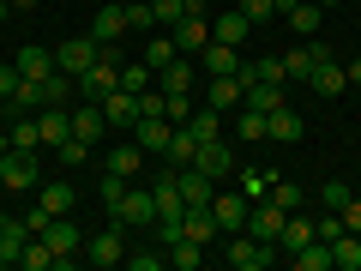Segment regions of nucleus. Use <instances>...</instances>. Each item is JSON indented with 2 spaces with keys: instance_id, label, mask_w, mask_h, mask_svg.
Here are the masks:
<instances>
[{
  "instance_id": "1",
  "label": "nucleus",
  "mask_w": 361,
  "mask_h": 271,
  "mask_svg": "<svg viewBox=\"0 0 361 271\" xmlns=\"http://www.w3.org/2000/svg\"><path fill=\"white\" fill-rule=\"evenodd\" d=\"M103 211H109V223H115V229H151V223H157L151 187H127V193H121L115 205H103Z\"/></svg>"
},
{
  "instance_id": "2",
  "label": "nucleus",
  "mask_w": 361,
  "mask_h": 271,
  "mask_svg": "<svg viewBox=\"0 0 361 271\" xmlns=\"http://www.w3.org/2000/svg\"><path fill=\"white\" fill-rule=\"evenodd\" d=\"M223 241H229V271H265L271 259H277V241H259V235H247V229L223 235Z\"/></svg>"
},
{
  "instance_id": "3",
  "label": "nucleus",
  "mask_w": 361,
  "mask_h": 271,
  "mask_svg": "<svg viewBox=\"0 0 361 271\" xmlns=\"http://www.w3.org/2000/svg\"><path fill=\"white\" fill-rule=\"evenodd\" d=\"M85 265L109 271V265H127V229H115V223H103V229L85 241Z\"/></svg>"
},
{
  "instance_id": "4",
  "label": "nucleus",
  "mask_w": 361,
  "mask_h": 271,
  "mask_svg": "<svg viewBox=\"0 0 361 271\" xmlns=\"http://www.w3.org/2000/svg\"><path fill=\"white\" fill-rule=\"evenodd\" d=\"M42 241L54 247V271H73L78 265V247H85V229H78L73 217H54L49 229H42Z\"/></svg>"
},
{
  "instance_id": "5",
  "label": "nucleus",
  "mask_w": 361,
  "mask_h": 271,
  "mask_svg": "<svg viewBox=\"0 0 361 271\" xmlns=\"http://www.w3.org/2000/svg\"><path fill=\"white\" fill-rule=\"evenodd\" d=\"M247 211H253V199H247L241 187H217V193H211V217H217V229H223V235L247 229Z\"/></svg>"
},
{
  "instance_id": "6",
  "label": "nucleus",
  "mask_w": 361,
  "mask_h": 271,
  "mask_svg": "<svg viewBox=\"0 0 361 271\" xmlns=\"http://www.w3.org/2000/svg\"><path fill=\"white\" fill-rule=\"evenodd\" d=\"M319 61H331V49H325L319 37H301L295 49L283 54V73H289V85H307V78H313V66H319Z\"/></svg>"
},
{
  "instance_id": "7",
  "label": "nucleus",
  "mask_w": 361,
  "mask_h": 271,
  "mask_svg": "<svg viewBox=\"0 0 361 271\" xmlns=\"http://www.w3.org/2000/svg\"><path fill=\"white\" fill-rule=\"evenodd\" d=\"M283 223H289V211L277 205V199H253V211H247V235H259V241H277L283 235Z\"/></svg>"
},
{
  "instance_id": "8",
  "label": "nucleus",
  "mask_w": 361,
  "mask_h": 271,
  "mask_svg": "<svg viewBox=\"0 0 361 271\" xmlns=\"http://www.w3.org/2000/svg\"><path fill=\"white\" fill-rule=\"evenodd\" d=\"M133 139H139L145 157H163L169 139H175V121H169V115H139V121H133Z\"/></svg>"
},
{
  "instance_id": "9",
  "label": "nucleus",
  "mask_w": 361,
  "mask_h": 271,
  "mask_svg": "<svg viewBox=\"0 0 361 271\" xmlns=\"http://www.w3.org/2000/svg\"><path fill=\"white\" fill-rule=\"evenodd\" d=\"M97 54H103V49H97L90 37H73V42H61V49H54V66H61L66 78H85L90 66H97Z\"/></svg>"
},
{
  "instance_id": "10",
  "label": "nucleus",
  "mask_w": 361,
  "mask_h": 271,
  "mask_svg": "<svg viewBox=\"0 0 361 271\" xmlns=\"http://www.w3.org/2000/svg\"><path fill=\"white\" fill-rule=\"evenodd\" d=\"M0 187H6V193H30V187H37V151H6Z\"/></svg>"
},
{
  "instance_id": "11",
  "label": "nucleus",
  "mask_w": 361,
  "mask_h": 271,
  "mask_svg": "<svg viewBox=\"0 0 361 271\" xmlns=\"http://www.w3.org/2000/svg\"><path fill=\"white\" fill-rule=\"evenodd\" d=\"M127 6H121V0H109V6H97V13H90V30H85V37L90 42H121V37H127Z\"/></svg>"
},
{
  "instance_id": "12",
  "label": "nucleus",
  "mask_w": 361,
  "mask_h": 271,
  "mask_svg": "<svg viewBox=\"0 0 361 271\" xmlns=\"http://www.w3.org/2000/svg\"><path fill=\"white\" fill-rule=\"evenodd\" d=\"M193 78H199V61H187V54H175L169 66H157V90H163V97H193Z\"/></svg>"
},
{
  "instance_id": "13",
  "label": "nucleus",
  "mask_w": 361,
  "mask_h": 271,
  "mask_svg": "<svg viewBox=\"0 0 361 271\" xmlns=\"http://www.w3.org/2000/svg\"><path fill=\"white\" fill-rule=\"evenodd\" d=\"M169 37H175V49L187 54V61H193V54L211 42V13H187L180 25H169Z\"/></svg>"
},
{
  "instance_id": "14",
  "label": "nucleus",
  "mask_w": 361,
  "mask_h": 271,
  "mask_svg": "<svg viewBox=\"0 0 361 271\" xmlns=\"http://www.w3.org/2000/svg\"><path fill=\"white\" fill-rule=\"evenodd\" d=\"M193 61H199V73H205V78H223V73H241V49H235V42H217V37H211L205 49L193 54Z\"/></svg>"
},
{
  "instance_id": "15",
  "label": "nucleus",
  "mask_w": 361,
  "mask_h": 271,
  "mask_svg": "<svg viewBox=\"0 0 361 271\" xmlns=\"http://www.w3.org/2000/svg\"><path fill=\"white\" fill-rule=\"evenodd\" d=\"M301 133H307V121H301V109L277 103V109L265 115V139H271V145H301Z\"/></svg>"
},
{
  "instance_id": "16",
  "label": "nucleus",
  "mask_w": 361,
  "mask_h": 271,
  "mask_svg": "<svg viewBox=\"0 0 361 271\" xmlns=\"http://www.w3.org/2000/svg\"><path fill=\"white\" fill-rule=\"evenodd\" d=\"M37 133H42V151H61L73 139V109H37Z\"/></svg>"
},
{
  "instance_id": "17",
  "label": "nucleus",
  "mask_w": 361,
  "mask_h": 271,
  "mask_svg": "<svg viewBox=\"0 0 361 271\" xmlns=\"http://www.w3.org/2000/svg\"><path fill=\"white\" fill-rule=\"evenodd\" d=\"M205 103L217 109V115L241 109V103H247V85H241V73H223V78H211V85H205Z\"/></svg>"
},
{
  "instance_id": "18",
  "label": "nucleus",
  "mask_w": 361,
  "mask_h": 271,
  "mask_svg": "<svg viewBox=\"0 0 361 271\" xmlns=\"http://www.w3.org/2000/svg\"><path fill=\"white\" fill-rule=\"evenodd\" d=\"M180 235H187V241H199V247L223 241V229H217V217H211V205H187V211H180Z\"/></svg>"
},
{
  "instance_id": "19",
  "label": "nucleus",
  "mask_w": 361,
  "mask_h": 271,
  "mask_svg": "<svg viewBox=\"0 0 361 271\" xmlns=\"http://www.w3.org/2000/svg\"><path fill=\"white\" fill-rule=\"evenodd\" d=\"M193 169H205V175L217 181V187H223V181H235V157H229V145H223V139H211V145H199V157H193Z\"/></svg>"
},
{
  "instance_id": "20",
  "label": "nucleus",
  "mask_w": 361,
  "mask_h": 271,
  "mask_svg": "<svg viewBox=\"0 0 361 271\" xmlns=\"http://www.w3.org/2000/svg\"><path fill=\"white\" fill-rule=\"evenodd\" d=\"M97 109H103V121H109V127H127L133 133V121H139V97H133V90H109V97H103V103H97Z\"/></svg>"
},
{
  "instance_id": "21",
  "label": "nucleus",
  "mask_w": 361,
  "mask_h": 271,
  "mask_svg": "<svg viewBox=\"0 0 361 271\" xmlns=\"http://www.w3.org/2000/svg\"><path fill=\"white\" fill-rule=\"evenodd\" d=\"M151 199H157V217H180V211H187V199H180V181H175V169H163V175L151 181Z\"/></svg>"
},
{
  "instance_id": "22",
  "label": "nucleus",
  "mask_w": 361,
  "mask_h": 271,
  "mask_svg": "<svg viewBox=\"0 0 361 271\" xmlns=\"http://www.w3.org/2000/svg\"><path fill=\"white\" fill-rule=\"evenodd\" d=\"M175 181H180V199H187V205H211V193H217V181L205 175V169H175Z\"/></svg>"
},
{
  "instance_id": "23",
  "label": "nucleus",
  "mask_w": 361,
  "mask_h": 271,
  "mask_svg": "<svg viewBox=\"0 0 361 271\" xmlns=\"http://www.w3.org/2000/svg\"><path fill=\"white\" fill-rule=\"evenodd\" d=\"M241 85H289L283 54H265V61H241Z\"/></svg>"
},
{
  "instance_id": "24",
  "label": "nucleus",
  "mask_w": 361,
  "mask_h": 271,
  "mask_svg": "<svg viewBox=\"0 0 361 271\" xmlns=\"http://www.w3.org/2000/svg\"><path fill=\"white\" fill-rule=\"evenodd\" d=\"M211 37H217V42H235V49H241V42L253 37V25L241 18V6H229V13H211Z\"/></svg>"
},
{
  "instance_id": "25",
  "label": "nucleus",
  "mask_w": 361,
  "mask_h": 271,
  "mask_svg": "<svg viewBox=\"0 0 361 271\" xmlns=\"http://www.w3.org/2000/svg\"><path fill=\"white\" fill-rule=\"evenodd\" d=\"M37 205L49 211V217H73L78 193H73V187H66V181H49V187H37Z\"/></svg>"
},
{
  "instance_id": "26",
  "label": "nucleus",
  "mask_w": 361,
  "mask_h": 271,
  "mask_svg": "<svg viewBox=\"0 0 361 271\" xmlns=\"http://www.w3.org/2000/svg\"><path fill=\"white\" fill-rule=\"evenodd\" d=\"M103 133H109V121H103V109H97V103H78V109H73V139L97 145Z\"/></svg>"
},
{
  "instance_id": "27",
  "label": "nucleus",
  "mask_w": 361,
  "mask_h": 271,
  "mask_svg": "<svg viewBox=\"0 0 361 271\" xmlns=\"http://www.w3.org/2000/svg\"><path fill=\"white\" fill-rule=\"evenodd\" d=\"M307 85H313V97H337V90H349V78H343V61H337V54H331V61H319Z\"/></svg>"
},
{
  "instance_id": "28",
  "label": "nucleus",
  "mask_w": 361,
  "mask_h": 271,
  "mask_svg": "<svg viewBox=\"0 0 361 271\" xmlns=\"http://www.w3.org/2000/svg\"><path fill=\"white\" fill-rule=\"evenodd\" d=\"M139 163H145V151H139V139H127V145H115V151L103 157V169H109V175H121V181H133V175H139Z\"/></svg>"
},
{
  "instance_id": "29",
  "label": "nucleus",
  "mask_w": 361,
  "mask_h": 271,
  "mask_svg": "<svg viewBox=\"0 0 361 271\" xmlns=\"http://www.w3.org/2000/svg\"><path fill=\"white\" fill-rule=\"evenodd\" d=\"M313 241V217H301V211H289V223H283V235H277V253H295V247H307Z\"/></svg>"
},
{
  "instance_id": "30",
  "label": "nucleus",
  "mask_w": 361,
  "mask_h": 271,
  "mask_svg": "<svg viewBox=\"0 0 361 271\" xmlns=\"http://www.w3.org/2000/svg\"><path fill=\"white\" fill-rule=\"evenodd\" d=\"M13 66H18L25 78H49V73H54V49H37V42H30V49L13 54Z\"/></svg>"
},
{
  "instance_id": "31",
  "label": "nucleus",
  "mask_w": 361,
  "mask_h": 271,
  "mask_svg": "<svg viewBox=\"0 0 361 271\" xmlns=\"http://www.w3.org/2000/svg\"><path fill=\"white\" fill-rule=\"evenodd\" d=\"M30 247V229L25 217H6V235H0V265H18V253Z\"/></svg>"
},
{
  "instance_id": "32",
  "label": "nucleus",
  "mask_w": 361,
  "mask_h": 271,
  "mask_svg": "<svg viewBox=\"0 0 361 271\" xmlns=\"http://www.w3.org/2000/svg\"><path fill=\"white\" fill-rule=\"evenodd\" d=\"M289 265H295V271H331V247L313 235L307 247H295V253H289Z\"/></svg>"
},
{
  "instance_id": "33",
  "label": "nucleus",
  "mask_w": 361,
  "mask_h": 271,
  "mask_svg": "<svg viewBox=\"0 0 361 271\" xmlns=\"http://www.w3.org/2000/svg\"><path fill=\"white\" fill-rule=\"evenodd\" d=\"M187 133H193V139L199 145H211V139H223V115H217V109H193V115H187Z\"/></svg>"
},
{
  "instance_id": "34",
  "label": "nucleus",
  "mask_w": 361,
  "mask_h": 271,
  "mask_svg": "<svg viewBox=\"0 0 361 271\" xmlns=\"http://www.w3.org/2000/svg\"><path fill=\"white\" fill-rule=\"evenodd\" d=\"M331 271H361V235H337L331 241Z\"/></svg>"
},
{
  "instance_id": "35",
  "label": "nucleus",
  "mask_w": 361,
  "mask_h": 271,
  "mask_svg": "<svg viewBox=\"0 0 361 271\" xmlns=\"http://www.w3.org/2000/svg\"><path fill=\"white\" fill-rule=\"evenodd\" d=\"M199 265H205V247L199 241H187V235L169 241V271H199Z\"/></svg>"
},
{
  "instance_id": "36",
  "label": "nucleus",
  "mask_w": 361,
  "mask_h": 271,
  "mask_svg": "<svg viewBox=\"0 0 361 271\" xmlns=\"http://www.w3.org/2000/svg\"><path fill=\"white\" fill-rule=\"evenodd\" d=\"M235 139H241V145H259V139H265V109H235Z\"/></svg>"
},
{
  "instance_id": "37",
  "label": "nucleus",
  "mask_w": 361,
  "mask_h": 271,
  "mask_svg": "<svg viewBox=\"0 0 361 271\" xmlns=\"http://www.w3.org/2000/svg\"><path fill=\"white\" fill-rule=\"evenodd\" d=\"M283 18L295 25V37H319V18H325V6H319V0H301L295 13H283Z\"/></svg>"
},
{
  "instance_id": "38",
  "label": "nucleus",
  "mask_w": 361,
  "mask_h": 271,
  "mask_svg": "<svg viewBox=\"0 0 361 271\" xmlns=\"http://www.w3.org/2000/svg\"><path fill=\"white\" fill-rule=\"evenodd\" d=\"M169 169H187V163H193V157H199V139H193V133H187V127H175V139H169Z\"/></svg>"
},
{
  "instance_id": "39",
  "label": "nucleus",
  "mask_w": 361,
  "mask_h": 271,
  "mask_svg": "<svg viewBox=\"0 0 361 271\" xmlns=\"http://www.w3.org/2000/svg\"><path fill=\"white\" fill-rule=\"evenodd\" d=\"M175 54H180V49H175V37H169V30H157V37L145 42V54H139V61H145V66H151V73H157V66H169V61H175Z\"/></svg>"
},
{
  "instance_id": "40",
  "label": "nucleus",
  "mask_w": 361,
  "mask_h": 271,
  "mask_svg": "<svg viewBox=\"0 0 361 271\" xmlns=\"http://www.w3.org/2000/svg\"><path fill=\"white\" fill-rule=\"evenodd\" d=\"M18 271H54V247L42 235H30V247L18 253Z\"/></svg>"
},
{
  "instance_id": "41",
  "label": "nucleus",
  "mask_w": 361,
  "mask_h": 271,
  "mask_svg": "<svg viewBox=\"0 0 361 271\" xmlns=\"http://www.w3.org/2000/svg\"><path fill=\"white\" fill-rule=\"evenodd\" d=\"M6 139H13V151H42V133H37V115H18V121H13V133H6Z\"/></svg>"
},
{
  "instance_id": "42",
  "label": "nucleus",
  "mask_w": 361,
  "mask_h": 271,
  "mask_svg": "<svg viewBox=\"0 0 361 271\" xmlns=\"http://www.w3.org/2000/svg\"><path fill=\"white\" fill-rule=\"evenodd\" d=\"M127 265H133V271H169V247L157 241V247H139V253L127 247Z\"/></svg>"
},
{
  "instance_id": "43",
  "label": "nucleus",
  "mask_w": 361,
  "mask_h": 271,
  "mask_svg": "<svg viewBox=\"0 0 361 271\" xmlns=\"http://www.w3.org/2000/svg\"><path fill=\"white\" fill-rule=\"evenodd\" d=\"M151 85H157V73H151L145 61H127V66H121V90H133V97H139V90H151Z\"/></svg>"
},
{
  "instance_id": "44",
  "label": "nucleus",
  "mask_w": 361,
  "mask_h": 271,
  "mask_svg": "<svg viewBox=\"0 0 361 271\" xmlns=\"http://www.w3.org/2000/svg\"><path fill=\"white\" fill-rule=\"evenodd\" d=\"M235 6H241V18H247V25H271V18H277V0H235Z\"/></svg>"
},
{
  "instance_id": "45",
  "label": "nucleus",
  "mask_w": 361,
  "mask_h": 271,
  "mask_svg": "<svg viewBox=\"0 0 361 271\" xmlns=\"http://www.w3.org/2000/svg\"><path fill=\"white\" fill-rule=\"evenodd\" d=\"M277 103H283V85H247V109H265L271 115Z\"/></svg>"
},
{
  "instance_id": "46",
  "label": "nucleus",
  "mask_w": 361,
  "mask_h": 271,
  "mask_svg": "<svg viewBox=\"0 0 361 271\" xmlns=\"http://www.w3.org/2000/svg\"><path fill=\"white\" fill-rule=\"evenodd\" d=\"M313 235H319V241L331 247L337 235H343V211H319V217H313Z\"/></svg>"
},
{
  "instance_id": "47",
  "label": "nucleus",
  "mask_w": 361,
  "mask_h": 271,
  "mask_svg": "<svg viewBox=\"0 0 361 271\" xmlns=\"http://www.w3.org/2000/svg\"><path fill=\"white\" fill-rule=\"evenodd\" d=\"M235 187H241L247 199H265V187H271V181L259 175V169H235Z\"/></svg>"
},
{
  "instance_id": "48",
  "label": "nucleus",
  "mask_w": 361,
  "mask_h": 271,
  "mask_svg": "<svg viewBox=\"0 0 361 271\" xmlns=\"http://www.w3.org/2000/svg\"><path fill=\"white\" fill-rule=\"evenodd\" d=\"M85 157H90V145H85V139H66L61 151H54V163H61V169H78Z\"/></svg>"
},
{
  "instance_id": "49",
  "label": "nucleus",
  "mask_w": 361,
  "mask_h": 271,
  "mask_svg": "<svg viewBox=\"0 0 361 271\" xmlns=\"http://www.w3.org/2000/svg\"><path fill=\"white\" fill-rule=\"evenodd\" d=\"M265 193L277 199V205H283V211H295V205H301V187H295V181H271Z\"/></svg>"
},
{
  "instance_id": "50",
  "label": "nucleus",
  "mask_w": 361,
  "mask_h": 271,
  "mask_svg": "<svg viewBox=\"0 0 361 271\" xmlns=\"http://www.w3.org/2000/svg\"><path fill=\"white\" fill-rule=\"evenodd\" d=\"M121 193H127V181H121V175H109V169H103V181H97V199H103V205H115Z\"/></svg>"
},
{
  "instance_id": "51",
  "label": "nucleus",
  "mask_w": 361,
  "mask_h": 271,
  "mask_svg": "<svg viewBox=\"0 0 361 271\" xmlns=\"http://www.w3.org/2000/svg\"><path fill=\"white\" fill-rule=\"evenodd\" d=\"M127 25H133V30H157V18H151V0H133V6H127Z\"/></svg>"
},
{
  "instance_id": "52",
  "label": "nucleus",
  "mask_w": 361,
  "mask_h": 271,
  "mask_svg": "<svg viewBox=\"0 0 361 271\" xmlns=\"http://www.w3.org/2000/svg\"><path fill=\"white\" fill-rule=\"evenodd\" d=\"M18 85H25V73L6 61V66H0V103H13V90H18Z\"/></svg>"
},
{
  "instance_id": "53",
  "label": "nucleus",
  "mask_w": 361,
  "mask_h": 271,
  "mask_svg": "<svg viewBox=\"0 0 361 271\" xmlns=\"http://www.w3.org/2000/svg\"><path fill=\"white\" fill-rule=\"evenodd\" d=\"M349 205V181H325V211H343Z\"/></svg>"
},
{
  "instance_id": "54",
  "label": "nucleus",
  "mask_w": 361,
  "mask_h": 271,
  "mask_svg": "<svg viewBox=\"0 0 361 271\" xmlns=\"http://www.w3.org/2000/svg\"><path fill=\"white\" fill-rule=\"evenodd\" d=\"M343 229L361 235V199H355V193H349V205H343Z\"/></svg>"
},
{
  "instance_id": "55",
  "label": "nucleus",
  "mask_w": 361,
  "mask_h": 271,
  "mask_svg": "<svg viewBox=\"0 0 361 271\" xmlns=\"http://www.w3.org/2000/svg\"><path fill=\"white\" fill-rule=\"evenodd\" d=\"M49 223H54V217H49V211H42V205H37V211H30V217H25V229H30V235H42V229H49Z\"/></svg>"
},
{
  "instance_id": "56",
  "label": "nucleus",
  "mask_w": 361,
  "mask_h": 271,
  "mask_svg": "<svg viewBox=\"0 0 361 271\" xmlns=\"http://www.w3.org/2000/svg\"><path fill=\"white\" fill-rule=\"evenodd\" d=\"M343 78H349V85H361V61H343Z\"/></svg>"
},
{
  "instance_id": "57",
  "label": "nucleus",
  "mask_w": 361,
  "mask_h": 271,
  "mask_svg": "<svg viewBox=\"0 0 361 271\" xmlns=\"http://www.w3.org/2000/svg\"><path fill=\"white\" fill-rule=\"evenodd\" d=\"M295 6H301V0H277V18H283V13H295Z\"/></svg>"
},
{
  "instance_id": "58",
  "label": "nucleus",
  "mask_w": 361,
  "mask_h": 271,
  "mask_svg": "<svg viewBox=\"0 0 361 271\" xmlns=\"http://www.w3.org/2000/svg\"><path fill=\"white\" fill-rule=\"evenodd\" d=\"M13 13H37V0H13Z\"/></svg>"
},
{
  "instance_id": "59",
  "label": "nucleus",
  "mask_w": 361,
  "mask_h": 271,
  "mask_svg": "<svg viewBox=\"0 0 361 271\" xmlns=\"http://www.w3.org/2000/svg\"><path fill=\"white\" fill-rule=\"evenodd\" d=\"M6 18H13V0H0V25H6Z\"/></svg>"
},
{
  "instance_id": "60",
  "label": "nucleus",
  "mask_w": 361,
  "mask_h": 271,
  "mask_svg": "<svg viewBox=\"0 0 361 271\" xmlns=\"http://www.w3.org/2000/svg\"><path fill=\"white\" fill-rule=\"evenodd\" d=\"M319 6H343V0H319Z\"/></svg>"
},
{
  "instance_id": "61",
  "label": "nucleus",
  "mask_w": 361,
  "mask_h": 271,
  "mask_svg": "<svg viewBox=\"0 0 361 271\" xmlns=\"http://www.w3.org/2000/svg\"><path fill=\"white\" fill-rule=\"evenodd\" d=\"M0 235H6V217H0Z\"/></svg>"
},
{
  "instance_id": "62",
  "label": "nucleus",
  "mask_w": 361,
  "mask_h": 271,
  "mask_svg": "<svg viewBox=\"0 0 361 271\" xmlns=\"http://www.w3.org/2000/svg\"><path fill=\"white\" fill-rule=\"evenodd\" d=\"M0 163H6V151H0Z\"/></svg>"
}]
</instances>
